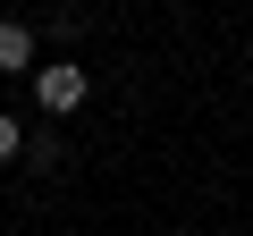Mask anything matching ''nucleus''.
Returning <instances> with one entry per match:
<instances>
[{
  "label": "nucleus",
  "mask_w": 253,
  "mask_h": 236,
  "mask_svg": "<svg viewBox=\"0 0 253 236\" xmlns=\"http://www.w3.org/2000/svg\"><path fill=\"white\" fill-rule=\"evenodd\" d=\"M34 101H42L51 118L84 110V68H76V59H51V68H34Z\"/></svg>",
  "instance_id": "1"
},
{
  "label": "nucleus",
  "mask_w": 253,
  "mask_h": 236,
  "mask_svg": "<svg viewBox=\"0 0 253 236\" xmlns=\"http://www.w3.org/2000/svg\"><path fill=\"white\" fill-rule=\"evenodd\" d=\"M17 68H34V34L0 17V76H17Z\"/></svg>",
  "instance_id": "2"
},
{
  "label": "nucleus",
  "mask_w": 253,
  "mask_h": 236,
  "mask_svg": "<svg viewBox=\"0 0 253 236\" xmlns=\"http://www.w3.org/2000/svg\"><path fill=\"white\" fill-rule=\"evenodd\" d=\"M26 144H34V135H26V127H17V118H9V110H0V160H17V152H26Z\"/></svg>",
  "instance_id": "3"
}]
</instances>
